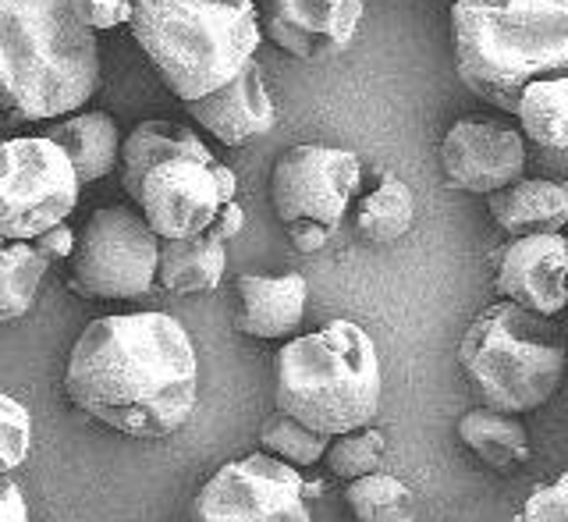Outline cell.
<instances>
[{"instance_id":"8","label":"cell","mask_w":568,"mask_h":522,"mask_svg":"<svg viewBox=\"0 0 568 522\" xmlns=\"http://www.w3.org/2000/svg\"><path fill=\"white\" fill-rule=\"evenodd\" d=\"M359 182L363 164L352 150L302 142L277 157L271 174V203L298 253H320L331 242Z\"/></svg>"},{"instance_id":"32","label":"cell","mask_w":568,"mask_h":522,"mask_svg":"<svg viewBox=\"0 0 568 522\" xmlns=\"http://www.w3.org/2000/svg\"><path fill=\"white\" fill-rule=\"evenodd\" d=\"M217 235L224 239V242H231L235 235H242V228H245V213H242V207L231 200L227 207H221V213L213 218V224H210Z\"/></svg>"},{"instance_id":"30","label":"cell","mask_w":568,"mask_h":522,"mask_svg":"<svg viewBox=\"0 0 568 522\" xmlns=\"http://www.w3.org/2000/svg\"><path fill=\"white\" fill-rule=\"evenodd\" d=\"M32 245L47 263H58V260H68L71 249H75V231H71L68 224H58V228L43 231V235H36Z\"/></svg>"},{"instance_id":"3","label":"cell","mask_w":568,"mask_h":522,"mask_svg":"<svg viewBox=\"0 0 568 522\" xmlns=\"http://www.w3.org/2000/svg\"><path fill=\"white\" fill-rule=\"evenodd\" d=\"M452 43L462 82L515 114L526 86L568 76V0H455Z\"/></svg>"},{"instance_id":"17","label":"cell","mask_w":568,"mask_h":522,"mask_svg":"<svg viewBox=\"0 0 568 522\" xmlns=\"http://www.w3.org/2000/svg\"><path fill=\"white\" fill-rule=\"evenodd\" d=\"M490 218L501 224L508 235H544V231H561L568 221V189L547 178H519L505 189L487 195Z\"/></svg>"},{"instance_id":"6","label":"cell","mask_w":568,"mask_h":522,"mask_svg":"<svg viewBox=\"0 0 568 522\" xmlns=\"http://www.w3.org/2000/svg\"><path fill=\"white\" fill-rule=\"evenodd\" d=\"M381 388L377 345L352 320H334L277 352V409L316 434L342 438L369 426Z\"/></svg>"},{"instance_id":"31","label":"cell","mask_w":568,"mask_h":522,"mask_svg":"<svg viewBox=\"0 0 568 522\" xmlns=\"http://www.w3.org/2000/svg\"><path fill=\"white\" fill-rule=\"evenodd\" d=\"M0 522H29V505L11 473H0Z\"/></svg>"},{"instance_id":"24","label":"cell","mask_w":568,"mask_h":522,"mask_svg":"<svg viewBox=\"0 0 568 522\" xmlns=\"http://www.w3.org/2000/svg\"><path fill=\"white\" fill-rule=\"evenodd\" d=\"M47 260L36 253L32 242L0 239V323L26 317L40 292Z\"/></svg>"},{"instance_id":"33","label":"cell","mask_w":568,"mask_h":522,"mask_svg":"<svg viewBox=\"0 0 568 522\" xmlns=\"http://www.w3.org/2000/svg\"><path fill=\"white\" fill-rule=\"evenodd\" d=\"M302 501H310V498H320V494H324V483H320V480H302Z\"/></svg>"},{"instance_id":"21","label":"cell","mask_w":568,"mask_h":522,"mask_svg":"<svg viewBox=\"0 0 568 522\" xmlns=\"http://www.w3.org/2000/svg\"><path fill=\"white\" fill-rule=\"evenodd\" d=\"M416 221V200L413 189H408L402 178L395 174H377L359 200H352V224L355 235L366 242H398L408 235V228Z\"/></svg>"},{"instance_id":"20","label":"cell","mask_w":568,"mask_h":522,"mask_svg":"<svg viewBox=\"0 0 568 522\" xmlns=\"http://www.w3.org/2000/svg\"><path fill=\"white\" fill-rule=\"evenodd\" d=\"M458 438L494 473H515L529 462V434L519 416L497 409H473L458 420Z\"/></svg>"},{"instance_id":"2","label":"cell","mask_w":568,"mask_h":522,"mask_svg":"<svg viewBox=\"0 0 568 522\" xmlns=\"http://www.w3.org/2000/svg\"><path fill=\"white\" fill-rule=\"evenodd\" d=\"M97 79V36L71 0H0V121L75 114Z\"/></svg>"},{"instance_id":"19","label":"cell","mask_w":568,"mask_h":522,"mask_svg":"<svg viewBox=\"0 0 568 522\" xmlns=\"http://www.w3.org/2000/svg\"><path fill=\"white\" fill-rule=\"evenodd\" d=\"M227 267V242L213 228L192 239H160L156 281L174 295L213 292Z\"/></svg>"},{"instance_id":"5","label":"cell","mask_w":568,"mask_h":522,"mask_svg":"<svg viewBox=\"0 0 568 522\" xmlns=\"http://www.w3.org/2000/svg\"><path fill=\"white\" fill-rule=\"evenodd\" d=\"M121 185L142 207L156 239L203 235L235 200V171L206 150L189 124L142 121L121 142Z\"/></svg>"},{"instance_id":"22","label":"cell","mask_w":568,"mask_h":522,"mask_svg":"<svg viewBox=\"0 0 568 522\" xmlns=\"http://www.w3.org/2000/svg\"><path fill=\"white\" fill-rule=\"evenodd\" d=\"M342 505H345L348 522H416L419 519V505L413 491H408L398 476H387L381 470L359 480H348Z\"/></svg>"},{"instance_id":"25","label":"cell","mask_w":568,"mask_h":522,"mask_svg":"<svg viewBox=\"0 0 568 522\" xmlns=\"http://www.w3.org/2000/svg\"><path fill=\"white\" fill-rule=\"evenodd\" d=\"M260 444L266 448V455H274L288 465H316L324 459L331 438L327 434H316L313 426L298 423L288 412H271V416L263 420V430H260Z\"/></svg>"},{"instance_id":"18","label":"cell","mask_w":568,"mask_h":522,"mask_svg":"<svg viewBox=\"0 0 568 522\" xmlns=\"http://www.w3.org/2000/svg\"><path fill=\"white\" fill-rule=\"evenodd\" d=\"M43 139H50L53 147L64 150L71 171L79 178V185L106 178L121 157L118 121L103 111H85V114H71L64 121H53L43 132Z\"/></svg>"},{"instance_id":"26","label":"cell","mask_w":568,"mask_h":522,"mask_svg":"<svg viewBox=\"0 0 568 522\" xmlns=\"http://www.w3.org/2000/svg\"><path fill=\"white\" fill-rule=\"evenodd\" d=\"M384 452H387V441H384L381 430L363 426V430H352V434L331 438L324 459H327V470L334 476L359 480V476H369V473L381 470Z\"/></svg>"},{"instance_id":"16","label":"cell","mask_w":568,"mask_h":522,"mask_svg":"<svg viewBox=\"0 0 568 522\" xmlns=\"http://www.w3.org/2000/svg\"><path fill=\"white\" fill-rule=\"evenodd\" d=\"M306 313V278L242 274L235 281V328L248 338L274 341L292 334Z\"/></svg>"},{"instance_id":"28","label":"cell","mask_w":568,"mask_h":522,"mask_svg":"<svg viewBox=\"0 0 568 522\" xmlns=\"http://www.w3.org/2000/svg\"><path fill=\"white\" fill-rule=\"evenodd\" d=\"M515 522H568V476L532 491Z\"/></svg>"},{"instance_id":"14","label":"cell","mask_w":568,"mask_h":522,"mask_svg":"<svg viewBox=\"0 0 568 522\" xmlns=\"http://www.w3.org/2000/svg\"><path fill=\"white\" fill-rule=\"evenodd\" d=\"M565 270L568 245L561 231L511 239L497 257L494 284L501 299L523 305L529 313L558 317L565 310Z\"/></svg>"},{"instance_id":"34","label":"cell","mask_w":568,"mask_h":522,"mask_svg":"<svg viewBox=\"0 0 568 522\" xmlns=\"http://www.w3.org/2000/svg\"><path fill=\"white\" fill-rule=\"evenodd\" d=\"M452 4H455V0H452Z\"/></svg>"},{"instance_id":"11","label":"cell","mask_w":568,"mask_h":522,"mask_svg":"<svg viewBox=\"0 0 568 522\" xmlns=\"http://www.w3.org/2000/svg\"><path fill=\"white\" fill-rule=\"evenodd\" d=\"M295 465L266 452L221 465L195 498L200 522H313Z\"/></svg>"},{"instance_id":"23","label":"cell","mask_w":568,"mask_h":522,"mask_svg":"<svg viewBox=\"0 0 568 522\" xmlns=\"http://www.w3.org/2000/svg\"><path fill=\"white\" fill-rule=\"evenodd\" d=\"M515 118L523 121V132L547 150L568 147V76L540 79L523 89Z\"/></svg>"},{"instance_id":"1","label":"cell","mask_w":568,"mask_h":522,"mask_svg":"<svg viewBox=\"0 0 568 522\" xmlns=\"http://www.w3.org/2000/svg\"><path fill=\"white\" fill-rule=\"evenodd\" d=\"M64 391L118 434L164 441L189 423L200 402L192 338L168 313L100 317L68 355Z\"/></svg>"},{"instance_id":"4","label":"cell","mask_w":568,"mask_h":522,"mask_svg":"<svg viewBox=\"0 0 568 522\" xmlns=\"http://www.w3.org/2000/svg\"><path fill=\"white\" fill-rule=\"evenodd\" d=\"M129 26L182 103L227 86L263 40L253 0H132Z\"/></svg>"},{"instance_id":"29","label":"cell","mask_w":568,"mask_h":522,"mask_svg":"<svg viewBox=\"0 0 568 522\" xmlns=\"http://www.w3.org/2000/svg\"><path fill=\"white\" fill-rule=\"evenodd\" d=\"M71 8L82 18L89 29H114L121 22H129L132 0H71Z\"/></svg>"},{"instance_id":"15","label":"cell","mask_w":568,"mask_h":522,"mask_svg":"<svg viewBox=\"0 0 568 522\" xmlns=\"http://www.w3.org/2000/svg\"><path fill=\"white\" fill-rule=\"evenodd\" d=\"M185 111L192 121H200L213 139H221L224 147H242L248 139L266 135L277 121L274 100L266 93V82L253 61H248L227 86L213 89V93L200 100H185Z\"/></svg>"},{"instance_id":"12","label":"cell","mask_w":568,"mask_h":522,"mask_svg":"<svg viewBox=\"0 0 568 522\" xmlns=\"http://www.w3.org/2000/svg\"><path fill=\"white\" fill-rule=\"evenodd\" d=\"M440 171L452 189L484 195L519 182L526 171L523 132L490 118L455 121L440 142Z\"/></svg>"},{"instance_id":"27","label":"cell","mask_w":568,"mask_h":522,"mask_svg":"<svg viewBox=\"0 0 568 522\" xmlns=\"http://www.w3.org/2000/svg\"><path fill=\"white\" fill-rule=\"evenodd\" d=\"M29 448H32L29 409L0 391V473H14L29 459Z\"/></svg>"},{"instance_id":"10","label":"cell","mask_w":568,"mask_h":522,"mask_svg":"<svg viewBox=\"0 0 568 522\" xmlns=\"http://www.w3.org/2000/svg\"><path fill=\"white\" fill-rule=\"evenodd\" d=\"M79 178L64 150L43 135L0 142V239L32 242L68 221Z\"/></svg>"},{"instance_id":"9","label":"cell","mask_w":568,"mask_h":522,"mask_svg":"<svg viewBox=\"0 0 568 522\" xmlns=\"http://www.w3.org/2000/svg\"><path fill=\"white\" fill-rule=\"evenodd\" d=\"M160 239L132 207L97 210L68 257V288L82 299H142L156 281Z\"/></svg>"},{"instance_id":"13","label":"cell","mask_w":568,"mask_h":522,"mask_svg":"<svg viewBox=\"0 0 568 522\" xmlns=\"http://www.w3.org/2000/svg\"><path fill=\"white\" fill-rule=\"evenodd\" d=\"M366 0H263L260 36L302 61L342 53L363 22Z\"/></svg>"},{"instance_id":"7","label":"cell","mask_w":568,"mask_h":522,"mask_svg":"<svg viewBox=\"0 0 568 522\" xmlns=\"http://www.w3.org/2000/svg\"><path fill=\"white\" fill-rule=\"evenodd\" d=\"M458 367L487 409H540L565 377V338L555 317L529 313L508 299L487 305L458 345Z\"/></svg>"}]
</instances>
